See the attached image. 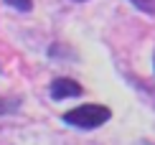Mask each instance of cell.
Wrapping results in <instances>:
<instances>
[{"label": "cell", "instance_id": "obj_3", "mask_svg": "<svg viewBox=\"0 0 155 145\" xmlns=\"http://www.w3.org/2000/svg\"><path fill=\"white\" fill-rule=\"evenodd\" d=\"M5 3H8L10 8L21 10V13H28L31 8H33V0H5Z\"/></svg>", "mask_w": 155, "mask_h": 145}, {"label": "cell", "instance_id": "obj_1", "mask_svg": "<svg viewBox=\"0 0 155 145\" xmlns=\"http://www.w3.org/2000/svg\"><path fill=\"white\" fill-rule=\"evenodd\" d=\"M109 117H112V112L104 104H81V107L64 112L61 120L66 125H71V127H79V130H94L99 125H104Z\"/></svg>", "mask_w": 155, "mask_h": 145}, {"label": "cell", "instance_id": "obj_4", "mask_svg": "<svg viewBox=\"0 0 155 145\" xmlns=\"http://www.w3.org/2000/svg\"><path fill=\"white\" fill-rule=\"evenodd\" d=\"M18 110V102L15 99H0V115H10V112Z\"/></svg>", "mask_w": 155, "mask_h": 145}, {"label": "cell", "instance_id": "obj_2", "mask_svg": "<svg viewBox=\"0 0 155 145\" xmlns=\"http://www.w3.org/2000/svg\"><path fill=\"white\" fill-rule=\"evenodd\" d=\"M81 84L74 82L69 76H61V79H54L51 82V97L54 99H69V97H79L81 94Z\"/></svg>", "mask_w": 155, "mask_h": 145}]
</instances>
